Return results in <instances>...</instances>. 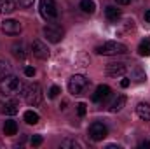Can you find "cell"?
I'll use <instances>...</instances> for the list:
<instances>
[{
  "label": "cell",
  "mask_w": 150,
  "mask_h": 149,
  "mask_svg": "<svg viewBox=\"0 0 150 149\" xmlns=\"http://www.w3.org/2000/svg\"><path fill=\"white\" fill-rule=\"evenodd\" d=\"M86 111H87V109H86V104H84V102L77 104V114H79L80 117H82V116H86Z\"/></svg>",
  "instance_id": "obj_25"
},
{
  "label": "cell",
  "mask_w": 150,
  "mask_h": 149,
  "mask_svg": "<svg viewBox=\"0 0 150 149\" xmlns=\"http://www.w3.org/2000/svg\"><path fill=\"white\" fill-rule=\"evenodd\" d=\"M96 53L101 56H117V54H126L127 53V46L122 42H115V40H108L101 46L96 47Z\"/></svg>",
  "instance_id": "obj_2"
},
{
  "label": "cell",
  "mask_w": 150,
  "mask_h": 149,
  "mask_svg": "<svg viewBox=\"0 0 150 149\" xmlns=\"http://www.w3.org/2000/svg\"><path fill=\"white\" fill-rule=\"evenodd\" d=\"M107 74L110 77H120V75L126 74V65L122 62H117V63H108L107 65Z\"/></svg>",
  "instance_id": "obj_11"
},
{
  "label": "cell",
  "mask_w": 150,
  "mask_h": 149,
  "mask_svg": "<svg viewBox=\"0 0 150 149\" xmlns=\"http://www.w3.org/2000/svg\"><path fill=\"white\" fill-rule=\"evenodd\" d=\"M131 79H133L134 82H143V81L147 79V75H145V72H143L142 69H134V70L131 72Z\"/></svg>",
  "instance_id": "obj_22"
},
{
  "label": "cell",
  "mask_w": 150,
  "mask_h": 149,
  "mask_svg": "<svg viewBox=\"0 0 150 149\" xmlns=\"http://www.w3.org/2000/svg\"><path fill=\"white\" fill-rule=\"evenodd\" d=\"M89 86V79L86 75H80V74H75L68 79V91L72 95H82Z\"/></svg>",
  "instance_id": "obj_4"
},
{
  "label": "cell",
  "mask_w": 150,
  "mask_h": 149,
  "mask_svg": "<svg viewBox=\"0 0 150 149\" xmlns=\"http://www.w3.org/2000/svg\"><path fill=\"white\" fill-rule=\"evenodd\" d=\"M115 2H117L119 5H129V4H131V0H115Z\"/></svg>",
  "instance_id": "obj_31"
},
{
  "label": "cell",
  "mask_w": 150,
  "mask_h": 149,
  "mask_svg": "<svg viewBox=\"0 0 150 149\" xmlns=\"http://www.w3.org/2000/svg\"><path fill=\"white\" fill-rule=\"evenodd\" d=\"M42 140H44V139H42L40 135H33V137H32V146H40Z\"/></svg>",
  "instance_id": "obj_28"
},
{
  "label": "cell",
  "mask_w": 150,
  "mask_h": 149,
  "mask_svg": "<svg viewBox=\"0 0 150 149\" xmlns=\"http://www.w3.org/2000/svg\"><path fill=\"white\" fill-rule=\"evenodd\" d=\"M59 93H61V90H59L58 86H52V88L49 90V98H56Z\"/></svg>",
  "instance_id": "obj_26"
},
{
  "label": "cell",
  "mask_w": 150,
  "mask_h": 149,
  "mask_svg": "<svg viewBox=\"0 0 150 149\" xmlns=\"http://www.w3.org/2000/svg\"><path fill=\"white\" fill-rule=\"evenodd\" d=\"M38 9H40L42 18L47 19V21H52V19L58 18V4L54 0H40Z\"/></svg>",
  "instance_id": "obj_5"
},
{
  "label": "cell",
  "mask_w": 150,
  "mask_h": 149,
  "mask_svg": "<svg viewBox=\"0 0 150 149\" xmlns=\"http://www.w3.org/2000/svg\"><path fill=\"white\" fill-rule=\"evenodd\" d=\"M16 133H18V125H16V121H12V119L5 121V123H4V135L12 137V135H16Z\"/></svg>",
  "instance_id": "obj_15"
},
{
  "label": "cell",
  "mask_w": 150,
  "mask_h": 149,
  "mask_svg": "<svg viewBox=\"0 0 150 149\" xmlns=\"http://www.w3.org/2000/svg\"><path fill=\"white\" fill-rule=\"evenodd\" d=\"M16 4L12 0H0V14H11L14 12Z\"/></svg>",
  "instance_id": "obj_16"
},
{
  "label": "cell",
  "mask_w": 150,
  "mask_h": 149,
  "mask_svg": "<svg viewBox=\"0 0 150 149\" xmlns=\"http://www.w3.org/2000/svg\"><path fill=\"white\" fill-rule=\"evenodd\" d=\"M136 114L140 116V119L150 121V104H147V102H140V104L136 105Z\"/></svg>",
  "instance_id": "obj_12"
},
{
  "label": "cell",
  "mask_w": 150,
  "mask_h": 149,
  "mask_svg": "<svg viewBox=\"0 0 150 149\" xmlns=\"http://www.w3.org/2000/svg\"><path fill=\"white\" fill-rule=\"evenodd\" d=\"M4 112L9 114V116L18 114V112H19V105H18V102H7V104L4 105Z\"/></svg>",
  "instance_id": "obj_20"
},
{
  "label": "cell",
  "mask_w": 150,
  "mask_h": 149,
  "mask_svg": "<svg viewBox=\"0 0 150 149\" xmlns=\"http://www.w3.org/2000/svg\"><path fill=\"white\" fill-rule=\"evenodd\" d=\"M129 84H131V79H122V81H120V86H122V88H127Z\"/></svg>",
  "instance_id": "obj_30"
},
{
  "label": "cell",
  "mask_w": 150,
  "mask_h": 149,
  "mask_svg": "<svg viewBox=\"0 0 150 149\" xmlns=\"http://www.w3.org/2000/svg\"><path fill=\"white\" fill-rule=\"evenodd\" d=\"M32 53H33V56H37L38 60H47L49 58V47L42 40H33L32 42Z\"/></svg>",
  "instance_id": "obj_9"
},
{
  "label": "cell",
  "mask_w": 150,
  "mask_h": 149,
  "mask_svg": "<svg viewBox=\"0 0 150 149\" xmlns=\"http://www.w3.org/2000/svg\"><path fill=\"white\" fill-rule=\"evenodd\" d=\"M25 75H26V77H33V75H35V69H33V67H26V69H25Z\"/></svg>",
  "instance_id": "obj_29"
},
{
  "label": "cell",
  "mask_w": 150,
  "mask_h": 149,
  "mask_svg": "<svg viewBox=\"0 0 150 149\" xmlns=\"http://www.w3.org/2000/svg\"><path fill=\"white\" fill-rule=\"evenodd\" d=\"M21 90V81L16 75H5L0 79V93L2 95H16Z\"/></svg>",
  "instance_id": "obj_3"
},
{
  "label": "cell",
  "mask_w": 150,
  "mask_h": 149,
  "mask_svg": "<svg viewBox=\"0 0 150 149\" xmlns=\"http://www.w3.org/2000/svg\"><path fill=\"white\" fill-rule=\"evenodd\" d=\"M33 2H35V0H18V5H19V7L28 9V7H32V5H33Z\"/></svg>",
  "instance_id": "obj_27"
},
{
  "label": "cell",
  "mask_w": 150,
  "mask_h": 149,
  "mask_svg": "<svg viewBox=\"0 0 150 149\" xmlns=\"http://www.w3.org/2000/svg\"><path fill=\"white\" fill-rule=\"evenodd\" d=\"M140 146H142V148H150V142H149V140H145V142H142Z\"/></svg>",
  "instance_id": "obj_33"
},
{
  "label": "cell",
  "mask_w": 150,
  "mask_h": 149,
  "mask_svg": "<svg viewBox=\"0 0 150 149\" xmlns=\"http://www.w3.org/2000/svg\"><path fill=\"white\" fill-rule=\"evenodd\" d=\"M19 91H21V95L25 97V100H26L28 105L37 107V105L42 104V88H40V84L33 82V84H30L28 88L21 84V90H19Z\"/></svg>",
  "instance_id": "obj_1"
},
{
  "label": "cell",
  "mask_w": 150,
  "mask_h": 149,
  "mask_svg": "<svg viewBox=\"0 0 150 149\" xmlns=\"http://www.w3.org/2000/svg\"><path fill=\"white\" fill-rule=\"evenodd\" d=\"M12 54L18 58V60H25L26 58V49H25V44L23 42H16L12 46Z\"/></svg>",
  "instance_id": "obj_14"
},
{
  "label": "cell",
  "mask_w": 150,
  "mask_h": 149,
  "mask_svg": "<svg viewBox=\"0 0 150 149\" xmlns=\"http://www.w3.org/2000/svg\"><path fill=\"white\" fill-rule=\"evenodd\" d=\"M63 28L59 27V25H45L44 27V37L47 39L49 42H52V44H56V42H59L61 39H63Z\"/></svg>",
  "instance_id": "obj_6"
},
{
  "label": "cell",
  "mask_w": 150,
  "mask_h": 149,
  "mask_svg": "<svg viewBox=\"0 0 150 149\" xmlns=\"http://www.w3.org/2000/svg\"><path fill=\"white\" fill-rule=\"evenodd\" d=\"M61 148H74V149H79V148H80V144H79L77 140L67 139V140H63V142H61Z\"/></svg>",
  "instance_id": "obj_24"
},
{
  "label": "cell",
  "mask_w": 150,
  "mask_h": 149,
  "mask_svg": "<svg viewBox=\"0 0 150 149\" xmlns=\"http://www.w3.org/2000/svg\"><path fill=\"white\" fill-rule=\"evenodd\" d=\"M107 133H108V130H107V126L103 125V123H100V121H94L91 126H89V137L93 139V140H103L105 137H107Z\"/></svg>",
  "instance_id": "obj_8"
},
{
  "label": "cell",
  "mask_w": 150,
  "mask_h": 149,
  "mask_svg": "<svg viewBox=\"0 0 150 149\" xmlns=\"http://www.w3.org/2000/svg\"><path fill=\"white\" fill-rule=\"evenodd\" d=\"M105 16H107L108 21H117V19L120 18V11H119L117 7H113V5H108V7L105 9Z\"/></svg>",
  "instance_id": "obj_17"
},
{
  "label": "cell",
  "mask_w": 150,
  "mask_h": 149,
  "mask_svg": "<svg viewBox=\"0 0 150 149\" xmlns=\"http://www.w3.org/2000/svg\"><path fill=\"white\" fill-rule=\"evenodd\" d=\"M9 70H11V65L4 60H0V79H4L5 75H9Z\"/></svg>",
  "instance_id": "obj_23"
},
{
  "label": "cell",
  "mask_w": 150,
  "mask_h": 149,
  "mask_svg": "<svg viewBox=\"0 0 150 149\" xmlns=\"http://www.w3.org/2000/svg\"><path fill=\"white\" fill-rule=\"evenodd\" d=\"M23 117H25V121H26L28 125H37L38 119H40V117H38V114H37V112H33V111H26Z\"/></svg>",
  "instance_id": "obj_21"
},
{
  "label": "cell",
  "mask_w": 150,
  "mask_h": 149,
  "mask_svg": "<svg viewBox=\"0 0 150 149\" xmlns=\"http://www.w3.org/2000/svg\"><path fill=\"white\" fill-rule=\"evenodd\" d=\"M0 30H2L5 35H19L21 30H23V27H21V23L16 21V19H4V21L0 23Z\"/></svg>",
  "instance_id": "obj_7"
},
{
  "label": "cell",
  "mask_w": 150,
  "mask_h": 149,
  "mask_svg": "<svg viewBox=\"0 0 150 149\" xmlns=\"http://www.w3.org/2000/svg\"><path fill=\"white\" fill-rule=\"evenodd\" d=\"M110 93H112L110 86H107V84H100V86L96 88V91L93 93V102L101 104V102H105V100L110 97Z\"/></svg>",
  "instance_id": "obj_10"
},
{
  "label": "cell",
  "mask_w": 150,
  "mask_h": 149,
  "mask_svg": "<svg viewBox=\"0 0 150 149\" xmlns=\"http://www.w3.org/2000/svg\"><path fill=\"white\" fill-rule=\"evenodd\" d=\"M124 105H126V97H124V95H119V97H115V98H113L112 104L108 105V111H110V112H119Z\"/></svg>",
  "instance_id": "obj_13"
},
{
  "label": "cell",
  "mask_w": 150,
  "mask_h": 149,
  "mask_svg": "<svg viewBox=\"0 0 150 149\" xmlns=\"http://www.w3.org/2000/svg\"><path fill=\"white\" fill-rule=\"evenodd\" d=\"M94 2L93 0H80V9H82V12H86V14H93L94 12Z\"/></svg>",
  "instance_id": "obj_19"
},
{
  "label": "cell",
  "mask_w": 150,
  "mask_h": 149,
  "mask_svg": "<svg viewBox=\"0 0 150 149\" xmlns=\"http://www.w3.org/2000/svg\"><path fill=\"white\" fill-rule=\"evenodd\" d=\"M145 21H147V23H150V9L145 12Z\"/></svg>",
  "instance_id": "obj_32"
},
{
  "label": "cell",
  "mask_w": 150,
  "mask_h": 149,
  "mask_svg": "<svg viewBox=\"0 0 150 149\" xmlns=\"http://www.w3.org/2000/svg\"><path fill=\"white\" fill-rule=\"evenodd\" d=\"M138 54L140 56H150V39H143L138 46Z\"/></svg>",
  "instance_id": "obj_18"
}]
</instances>
